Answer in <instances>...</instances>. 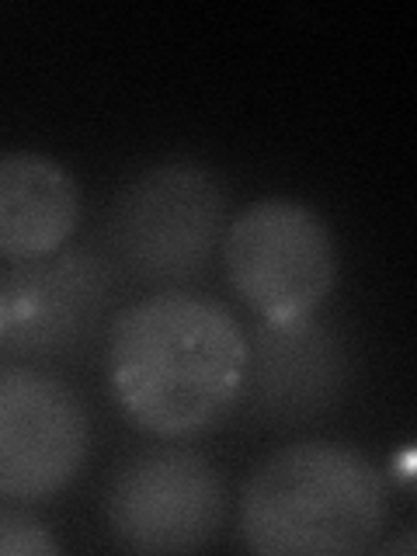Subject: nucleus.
Segmentation results:
<instances>
[{"label":"nucleus","instance_id":"obj_4","mask_svg":"<svg viewBox=\"0 0 417 556\" xmlns=\"http://www.w3.org/2000/svg\"><path fill=\"white\" fill-rule=\"evenodd\" d=\"M226 191L202 164L147 167L118 191L112 243L147 282L195 275L223 237Z\"/></svg>","mask_w":417,"mask_h":556},{"label":"nucleus","instance_id":"obj_10","mask_svg":"<svg viewBox=\"0 0 417 556\" xmlns=\"http://www.w3.org/2000/svg\"><path fill=\"white\" fill-rule=\"evenodd\" d=\"M60 543L39 518L0 508V556H52Z\"/></svg>","mask_w":417,"mask_h":556},{"label":"nucleus","instance_id":"obj_3","mask_svg":"<svg viewBox=\"0 0 417 556\" xmlns=\"http://www.w3.org/2000/svg\"><path fill=\"white\" fill-rule=\"evenodd\" d=\"M226 275L265 324L313 317L338 282V251L327 223L303 202L248 205L223 237Z\"/></svg>","mask_w":417,"mask_h":556},{"label":"nucleus","instance_id":"obj_1","mask_svg":"<svg viewBox=\"0 0 417 556\" xmlns=\"http://www.w3.org/2000/svg\"><path fill=\"white\" fill-rule=\"evenodd\" d=\"M248 338L223 303L161 292L126 306L109 334V382L129 421L161 439L205 431L233 407Z\"/></svg>","mask_w":417,"mask_h":556},{"label":"nucleus","instance_id":"obj_6","mask_svg":"<svg viewBox=\"0 0 417 556\" xmlns=\"http://www.w3.org/2000/svg\"><path fill=\"white\" fill-rule=\"evenodd\" d=\"M91 421L63 379L31 365L0 369V497L39 501L80 473Z\"/></svg>","mask_w":417,"mask_h":556},{"label":"nucleus","instance_id":"obj_9","mask_svg":"<svg viewBox=\"0 0 417 556\" xmlns=\"http://www.w3.org/2000/svg\"><path fill=\"white\" fill-rule=\"evenodd\" d=\"M341 348L309 317L268 324L257 341V390L275 414H313L341 387Z\"/></svg>","mask_w":417,"mask_h":556},{"label":"nucleus","instance_id":"obj_5","mask_svg":"<svg viewBox=\"0 0 417 556\" xmlns=\"http://www.w3.org/2000/svg\"><path fill=\"white\" fill-rule=\"evenodd\" d=\"M104 511L115 539L132 553H195L223 526L226 491L202 452L153 445L115 473Z\"/></svg>","mask_w":417,"mask_h":556},{"label":"nucleus","instance_id":"obj_7","mask_svg":"<svg viewBox=\"0 0 417 556\" xmlns=\"http://www.w3.org/2000/svg\"><path fill=\"white\" fill-rule=\"evenodd\" d=\"M52 257V254H49ZM39 257L0 286L8 338L22 352H63L87 334L104 303V268L87 254Z\"/></svg>","mask_w":417,"mask_h":556},{"label":"nucleus","instance_id":"obj_8","mask_svg":"<svg viewBox=\"0 0 417 556\" xmlns=\"http://www.w3.org/2000/svg\"><path fill=\"white\" fill-rule=\"evenodd\" d=\"M80 216V195L63 164L42 153L0 156V257L56 254Z\"/></svg>","mask_w":417,"mask_h":556},{"label":"nucleus","instance_id":"obj_11","mask_svg":"<svg viewBox=\"0 0 417 556\" xmlns=\"http://www.w3.org/2000/svg\"><path fill=\"white\" fill-rule=\"evenodd\" d=\"M0 341H8V313H4V303H0Z\"/></svg>","mask_w":417,"mask_h":556},{"label":"nucleus","instance_id":"obj_2","mask_svg":"<svg viewBox=\"0 0 417 556\" xmlns=\"http://www.w3.org/2000/svg\"><path fill=\"white\" fill-rule=\"evenodd\" d=\"M387 486L362 452L300 442L261 463L240 497V539L265 556H348L372 549Z\"/></svg>","mask_w":417,"mask_h":556}]
</instances>
